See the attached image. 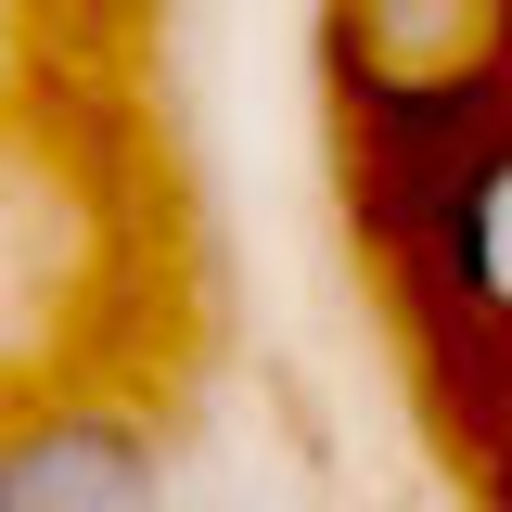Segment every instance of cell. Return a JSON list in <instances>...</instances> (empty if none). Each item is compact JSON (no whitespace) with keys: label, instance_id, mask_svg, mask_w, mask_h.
Here are the masks:
<instances>
[{"label":"cell","instance_id":"obj_2","mask_svg":"<svg viewBox=\"0 0 512 512\" xmlns=\"http://www.w3.org/2000/svg\"><path fill=\"white\" fill-rule=\"evenodd\" d=\"M0 512H180L154 410L103 384H39L0 410Z\"/></svg>","mask_w":512,"mask_h":512},{"label":"cell","instance_id":"obj_3","mask_svg":"<svg viewBox=\"0 0 512 512\" xmlns=\"http://www.w3.org/2000/svg\"><path fill=\"white\" fill-rule=\"evenodd\" d=\"M410 269H423L448 333L474 320L500 346V320H512V154L500 141H461V154L423 167V192H410Z\"/></svg>","mask_w":512,"mask_h":512},{"label":"cell","instance_id":"obj_1","mask_svg":"<svg viewBox=\"0 0 512 512\" xmlns=\"http://www.w3.org/2000/svg\"><path fill=\"white\" fill-rule=\"evenodd\" d=\"M320 52L346 116L423 141V167L461 154V103H487L512 64V0H320Z\"/></svg>","mask_w":512,"mask_h":512},{"label":"cell","instance_id":"obj_4","mask_svg":"<svg viewBox=\"0 0 512 512\" xmlns=\"http://www.w3.org/2000/svg\"><path fill=\"white\" fill-rule=\"evenodd\" d=\"M0 90H13V0H0Z\"/></svg>","mask_w":512,"mask_h":512}]
</instances>
